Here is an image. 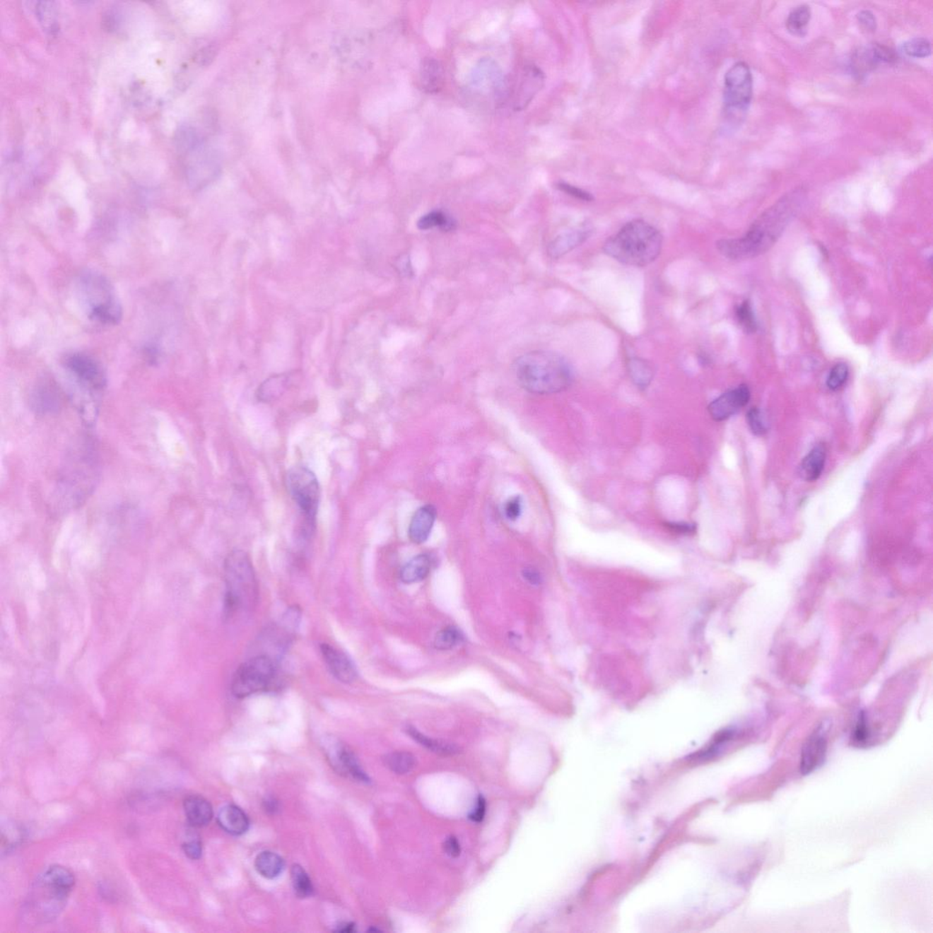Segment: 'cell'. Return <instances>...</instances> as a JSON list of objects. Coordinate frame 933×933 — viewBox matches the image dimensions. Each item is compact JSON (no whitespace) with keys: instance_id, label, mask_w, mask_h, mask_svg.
Listing matches in <instances>:
<instances>
[{"instance_id":"obj_1","label":"cell","mask_w":933,"mask_h":933,"mask_svg":"<svg viewBox=\"0 0 933 933\" xmlns=\"http://www.w3.org/2000/svg\"><path fill=\"white\" fill-rule=\"evenodd\" d=\"M803 197L802 190H794L785 195L765 211L742 237L718 241L717 250L732 260L749 259L765 253L782 235Z\"/></svg>"},{"instance_id":"obj_2","label":"cell","mask_w":933,"mask_h":933,"mask_svg":"<svg viewBox=\"0 0 933 933\" xmlns=\"http://www.w3.org/2000/svg\"><path fill=\"white\" fill-rule=\"evenodd\" d=\"M513 370L523 389L537 395L564 392L572 385V365L562 355L546 350L526 353L516 359Z\"/></svg>"},{"instance_id":"obj_3","label":"cell","mask_w":933,"mask_h":933,"mask_svg":"<svg viewBox=\"0 0 933 933\" xmlns=\"http://www.w3.org/2000/svg\"><path fill=\"white\" fill-rule=\"evenodd\" d=\"M663 247V235L651 223L636 219L628 222L604 242V253L626 266L645 267L657 260Z\"/></svg>"},{"instance_id":"obj_4","label":"cell","mask_w":933,"mask_h":933,"mask_svg":"<svg viewBox=\"0 0 933 933\" xmlns=\"http://www.w3.org/2000/svg\"><path fill=\"white\" fill-rule=\"evenodd\" d=\"M78 300L89 319L102 326H116L122 319V307L112 282L102 273L86 269L76 282Z\"/></svg>"},{"instance_id":"obj_5","label":"cell","mask_w":933,"mask_h":933,"mask_svg":"<svg viewBox=\"0 0 933 933\" xmlns=\"http://www.w3.org/2000/svg\"><path fill=\"white\" fill-rule=\"evenodd\" d=\"M225 595L223 614L233 619L254 609L258 597V585L250 557L235 550L225 562Z\"/></svg>"},{"instance_id":"obj_6","label":"cell","mask_w":933,"mask_h":933,"mask_svg":"<svg viewBox=\"0 0 933 933\" xmlns=\"http://www.w3.org/2000/svg\"><path fill=\"white\" fill-rule=\"evenodd\" d=\"M753 98V75L746 62L731 66L724 75L723 116L730 127L742 124Z\"/></svg>"},{"instance_id":"obj_7","label":"cell","mask_w":933,"mask_h":933,"mask_svg":"<svg viewBox=\"0 0 933 933\" xmlns=\"http://www.w3.org/2000/svg\"><path fill=\"white\" fill-rule=\"evenodd\" d=\"M286 487L307 523L308 535L316 526L321 491L317 476L304 466H295L286 474Z\"/></svg>"},{"instance_id":"obj_8","label":"cell","mask_w":933,"mask_h":933,"mask_svg":"<svg viewBox=\"0 0 933 933\" xmlns=\"http://www.w3.org/2000/svg\"><path fill=\"white\" fill-rule=\"evenodd\" d=\"M276 676L273 659L257 655L249 659L236 670L232 681V693L238 698H247L264 691L272 685Z\"/></svg>"},{"instance_id":"obj_9","label":"cell","mask_w":933,"mask_h":933,"mask_svg":"<svg viewBox=\"0 0 933 933\" xmlns=\"http://www.w3.org/2000/svg\"><path fill=\"white\" fill-rule=\"evenodd\" d=\"M62 363L78 387L93 400H96L97 396L105 389V371L93 356L84 352H72L65 356Z\"/></svg>"},{"instance_id":"obj_10","label":"cell","mask_w":933,"mask_h":933,"mask_svg":"<svg viewBox=\"0 0 933 933\" xmlns=\"http://www.w3.org/2000/svg\"><path fill=\"white\" fill-rule=\"evenodd\" d=\"M828 728L825 724L816 728L806 740L800 756V772L802 775L811 774L824 764L827 756Z\"/></svg>"},{"instance_id":"obj_11","label":"cell","mask_w":933,"mask_h":933,"mask_svg":"<svg viewBox=\"0 0 933 933\" xmlns=\"http://www.w3.org/2000/svg\"><path fill=\"white\" fill-rule=\"evenodd\" d=\"M750 392L746 385L729 390L715 399L708 406L709 414L715 421H724L748 405Z\"/></svg>"},{"instance_id":"obj_12","label":"cell","mask_w":933,"mask_h":933,"mask_svg":"<svg viewBox=\"0 0 933 933\" xmlns=\"http://www.w3.org/2000/svg\"><path fill=\"white\" fill-rule=\"evenodd\" d=\"M320 650L324 663L337 680L349 683L357 679V668L345 652L327 644L321 645Z\"/></svg>"},{"instance_id":"obj_13","label":"cell","mask_w":933,"mask_h":933,"mask_svg":"<svg viewBox=\"0 0 933 933\" xmlns=\"http://www.w3.org/2000/svg\"><path fill=\"white\" fill-rule=\"evenodd\" d=\"M592 226H576L557 235L548 245V254L553 259L563 257L582 245L592 235Z\"/></svg>"},{"instance_id":"obj_14","label":"cell","mask_w":933,"mask_h":933,"mask_svg":"<svg viewBox=\"0 0 933 933\" xmlns=\"http://www.w3.org/2000/svg\"><path fill=\"white\" fill-rule=\"evenodd\" d=\"M329 756L332 761L333 765L339 768L342 773L350 775L354 780L362 783H368L370 780L362 769L360 764L358 761L357 756L350 750L348 746L342 745L339 742L333 743L329 746Z\"/></svg>"},{"instance_id":"obj_15","label":"cell","mask_w":933,"mask_h":933,"mask_svg":"<svg viewBox=\"0 0 933 933\" xmlns=\"http://www.w3.org/2000/svg\"><path fill=\"white\" fill-rule=\"evenodd\" d=\"M30 402L34 411L39 414H52L61 408V393L54 383L44 380L35 387Z\"/></svg>"},{"instance_id":"obj_16","label":"cell","mask_w":933,"mask_h":933,"mask_svg":"<svg viewBox=\"0 0 933 933\" xmlns=\"http://www.w3.org/2000/svg\"><path fill=\"white\" fill-rule=\"evenodd\" d=\"M436 518L437 510L433 505L427 504L418 509L409 523V537L411 541L416 544H421L427 541Z\"/></svg>"},{"instance_id":"obj_17","label":"cell","mask_w":933,"mask_h":933,"mask_svg":"<svg viewBox=\"0 0 933 933\" xmlns=\"http://www.w3.org/2000/svg\"><path fill=\"white\" fill-rule=\"evenodd\" d=\"M184 808L189 823L192 827H204L210 823L213 818V808L204 797L192 795L186 797Z\"/></svg>"},{"instance_id":"obj_18","label":"cell","mask_w":933,"mask_h":933,"mask_svg":"<svg viewBox=\"0 0 933 933\" xmlns=\"http://www.w3.org/2000/svg\"><path fill=\"white\" fill-rule=\"evenodd\" d=\"M217 821L223 831L233 836L245 834L249 828L248 816L235 805L223 806L220 810Z\"/></svg>"},{"instance_id":"obj_19","label":"cell","mask_w":933,"mask_h":933,"mask_svg":"<svg viewBox=\"0 0 933 933\" xmlns=\"http://www.w3.org/2000/svg\"><path fill=\"white\" fill-rule=\"evenodd\" d=\"M827 450L823 444L816 445L802 459L799 466L800 477L806 481H815L821 477L823 471Z\"/></svg>"},{"instance_id":"obj_20","label":"cell","mask_w":933,"mask_h":933,"mask_svg":"<svg viewBox=\"0 0 933 933\" xmlns=\"http://www.w3.org/2000/svg\"><path fill=\"white\" fill-rule=\"evenodd\" d=\"M294 375L283 373L274 375L264 380L258 387L257 398L263 402H271L279 399L292 386Z\"/></svg>"},{"instance_id":"obj_21","label":"cell","mask_w":933,"mask_h":933,"mask_svg":"<svg viewBox=\"0 0 933 933\" xmlns=\"http://www.w3.org/2000/svg\"><path fill=\"white\" fill-rule=\"evenodd\" d=\"M873 46L864 47L854 52L850 59L851 72L856 78H862L871 74L879 64Z\"/></svg>"},{"instance_id":"obj_22","label":"cell","mask_w":933,"mask_h":933,"mask_svg":"<svg viewBox=\"0 0 933 933\" xmlns=\"http://www.w3.org/2000/svg\"><path fill=\"white\" fill-rule=\"evenodd\" d=\"M431 563L430 557L428 554H419L403 567L400 578L405 583L421 582L430 575Z\"/></svg>"},{"instance_id":"obj_23","label":"cell","mask_w":933,"mask_h":933,"mask_svg":"<svg viewBox=\"0 0 933 933\" xmlns=\"http://www.w3.org/2000/svg\"><path fill=\"white\" fill-rule=\"evenodd\" d=\"M285 868L283 859L272 851H264L255 859V869L259 874L266 879L278 877Z\"/></svg>"},{"instance_id":"obj_24","label":"cell","mask_w":933,"mask_h":933,"mask_svg":"<svg viewBox=\"0 0 933 933\" xmlns=\"http://www.w3.org/2000/svg\"><path fill=\"white\" fill-rule=\"evenodd\" d=\"M35 14L42 25L43 30L50 36H55L59 33V13L55 3L53 2H37L35 4Z\"/></svg>"},{"instance_id":"obj_25","label":"cell","mask_w":933,"mask_h":933,"mask_svg":"<svg viewBox=\"0 0 933 933\" xmlns=\"http://www.w3.org/2000/svg\"><path fill=\"white\" fill-rule=\"evenodd\" d=\"M417 226L421 231L440 229L441 231L450 232L456 228V222L443 211L435 210L422 216L418 221Z\"/></svg>"},{"instance_id":"obj_26","label":"cell","mask_w":933,"mask_h":933,"mask_svg":"<svg viewBox=\"0 0 933 933\" xmlns=\"http://www.w3.org/2000/svg\"><path fill=\"white\" fill-rule=\"evenodd\" d=\"M811 18V9L809 5L797 6L787 16L786 28L793 36L804 37L808 33V26Z\"/></svg>"},{"instance_id":"obj_27","label":"cell","mask_w":933,"mask_h":933,"mask_svg":"<svg viewBox=\"0 0 933 933\" xmlns=\"http://www.w3.org/2000/svg\"><path fill=\"white\" fill-rule=\"evenodd\" d=\"M628 370L633 382L639 389H646L654 378V368L644 358H633L628 362Z\"/></svg>"},{"instance_id":"obj_28","label":"cell","mask_w":933,"mask_h":933,"mask_svg":"<svg viewBox=\"0 0 933 933\" xmlns=\"http://www.w3.org/2000/svg\"><path fill=\"white\" fill-rule=\"evenodd\" d=\"M408 734L415 740V741L421 744V745L425 746L426 749H430L433 752L438 753V754L454 755L459 752V749L457 748L455 745L430 739V737H426L425 734L418 732V731L414 727H409Z\"/></svg>"},{"instance_id":"obj_29","label":"cell","mask_w":933,"mask_h":933,"mask_svg":"<svg viewBox=\"0 0 933 933\" xmlns=\"http://www.w3.org/2000/svg\"><path fill=\"white\" fill-rule=\"evenodd\" d=\"M442 69L435 59H428L422 66V83L430 93H437L442 83Z\"/></svg>"},{"instance_id":"obj_30","label":"cell","mask_w":933,"mask_h":933,"mask_svg":"<svg viewBox=\"0 0 933 933\" xmlns=\"http://www.w3.org/2000/svg\"><path fill=\"white\" fill-rule=\"evenodd\" d=\"M385 764L397 774L411 772L416 765L415 756L408 752H395L384 758Z\"/></svg>"},{"instance_id":"obj_31","label":"cell","mask_w":933,"mask_h":933,"mask_svg":"<svg viewBox=\"0 0 933 933\" xmlns=\"http://www.w3.org/2000/svg\"><path fill=\"white\" fill-rule=\"evenodd\" d=\"M293 888L299 898L305 899L312 896L314 888L310 878L301 866L294 865L291 869Z\"/></svg>"},{"instance_id":"obj_32","label":"cell","mask_w":933,"mask_h":933,"mask_svg":"<svg viewBox=\"0 0 933 933\" xmlns=\"http://www.w3.org/2000/svg\"><path fill=\"white\" fill-rule=\"evenodd\" d=\"M462 640V633L453 626H447L437 633L434 640L435 647L441 651L450 650Z\"/></svg>"},{"instance_id":"obj_33","label":"cell","mask_w":933,"mask_h":933,"mask_svg":"<svg viewBox=\"0 0 933 933\" xmlns=\"http://www.w3.org/2000/svg\"><path fill=\"white\" fill-rule=\"evenodd\" d=\"M904 53L912 58H926L932 53V44L926 37H913L903 43Z\"/></svg>"},{"instance_id":"obj_34","label":"cell","mask_w":933,"mask_h":933,"mask_svg":"<svg viewBox=\"0 0 933 933\" xmlns=\"http://www.w3.org/2000/svg\"><path fill=\"white\" fill-rule=\"evenodd\" d=\"M736 314L737 320H739V323L744 330L749 333L756 331L755 315L749 301H744L741 305H739L737 308Z\"/></svg>"},{"instance_id":"obj_35","label":"cell","mask_w":933,"mask_h":933,"mask_svg":"<svg viewBox=\"0 0 933 933\" xmlns=\"http://www.w3.org/2000/svg\"><path fill=\"white\" fill-rule=\"evenodd\" d=\"M849 377V368L844 363H840L832 368L827 380V386L831 390L841 389Z\"/></svg>"},{"instance_id":"obj_36","label":"cell","mask_w":933,"mask_h":933,"mask_svg":"<svg viewBox=\"0 0 933 933\" xmlns=\"http://www.w3.org/2000/svg\"><path fill=\"white\" fill-rule=\"evenodd\" d=\"M871 737V729H869L868 720H867L864 712L859 714L858 720H857L855 728H854L852 739L854 743L857 745H865L869 741Z\"/></svg>"},{"instance_id":"obj_37","label":"cell","mask_w":933,"mask_h":933,"mask_svg":"<svg viewBox=\"0 0 933 933\" xmlns=\"http://www.w3.org/2000/svg\"><path fill=\"white\" fill-rule=\"evenodd\" d=\"M746 419H748L750 430H751L752 433L756 435V436H761V435L767 433V424H765L764 418L762 417L761 412L758 409L752 408L750 409L748 412V415H746Z\"/></svg>"},{"instance_id":"obj_38","label":"cell","mask_w":933,"mask_h":933,"mask_svg":"<svg viewBox=\"0 0 933 933\" xmlns=\"http://www.w3.org/2000/svg\"><path fill=\"white\" fill-rule=\"evenodd\" d=\"M504 515L509 521L515 522L520 518L522 512V497L515 496L510 498L504 505Z\"/></svg>"},{"instance_id":"obj_39","label":"cell","mask_w":933,"mask_h":933,"mask_svg":"<svg viewBox=\"0 0 933 933\" xmlns=\"http://www.w3.org/2000/svg\"><path fill=\"white\" fill-rule=\"evenodd\" d=\"M557 187L559 188V190L565 192V194H569L570 196L575 197L578 200L592 201L594 199L590 192L583 190V189L576 187L575 185L567 184V182H559Z\"/></svg>"},{"instance_id":"obj_40","label":"cell","mask_w":933,"mask_h":933,"mask_svg":"<svg viewBox=\"0 0 933 933\" xmlns=\"http://www.w3.org/2000/svg\"><path fill=\"white\" fill-rule=\"evenodd\" d=\"M857 20H858L863 30L868 31V33H874L876 28H877V20H876L875 15L868 9L860 11L857 14Z\"/></svg>"},{"instance_id":"obj_41","label":"cell","mask_w":933,"mask_h":933,"mask_svg":"<svg viewBox=\"0 0 933 933\" xmlns=\"http://www.w3.org/2000/svg\"><path fill=\"white\" fill-rule=\"evenodd\" d=\"M873 49L876 55H877L879 62L893 63L897 61L898 55L896 52L891 47L884 45V44H873Z\"/></svg>"},{"instance_id":"obj_42","label":"cell","mask_w":933,"mask_h":933,"mask_svg":"<svg viewBox=\"0 0 933 933\" xmlns=\"http://www.w3.org/2000/svg\"><path fill=\"white\" fill-rule=\"evenodd\" d=\"M182 850H184L185 855L192 859H199L201 853H203V846H201V841L197 838L186 841L182 844Z\"/></svg>"},{"instance_id":"obj_43","label":"cell","mask_w":933,"mask_h":933,"mask_svg":"<svg viewBox=\"0 0 933 933\" xmlns=\"http://www.w3.org/2000/svg\"><path fill=\"white\" fill-rule=\"evenodd\" d=\"M666 526L671 532L681 535H691L695 534L696 531V525L690 524V523H667Z\"/></svg>"},{"instance_id":"obj_44","label":"cell","mask_w":933,"mask_h":933,"mask_svg":"<svg viewBox=\"0 0 933 933\" xmlns=\"http://www.w3.org/2000/svg\"><path fill=\"white\" fill-rule=\"evenodd\" d=\"M444 850H445L447 855L452 857V858H457V857H459L460 854V845L458 840L453 836L447 838L445 840V843H444Z\"/></svg>"},{"instance_id":"obj_45","label":"cell","mask_w":933,"mask_h":933,"mask_svg":"<svg viewBox=\"0 0 933 933\" xmlns=\"http://www.w3.org/2000/svg\"><path fill=\"white\" fill-rule=\"evenodd\" d=\"M485 811H486V802H485L483 797H480L478 799L477 806H476L474 811L469 815V818L472 821L481 822L483 821Z\"/></svg>"},{"instance_id":"obj_46","label":"cell","mask_w":933,"mask_h":933,"mask_svg":"<svg viewBox=\"0 0 933 933\" xmlns=\"http://www.w3.org/2000/svg\"><path fill=\"white\" fill-rule=\"evenodd\" d=\"M143 355L145 358H146V360L151 365L156 364L157 362L159 361L160 351L156 346L151 345L145 346Z\"/></svg>"},{"instance_id":"obj_47","label":"cell","mask_w":933,"mask_h":933,"mask_svg":"<svg viewBox=\"0 0 933 933\" xmlns=\"http://www.w3.org/2000/svg\"><path fill=\"white\" fill-rule=\"evenodd\" d=\"M522 575L526 581L532 583V585H537L539 583H541V575L539 573L538 570H536L534 568H526L523 570Z\"/></svg>"},{"instance_id":"obj_48","label":"cell","mask_w":933,"mask_h":933,"mask_svg":"<svg viewBox=\"0 0 933 933\" xmlns=\"http://www.w3.org/2000/svg\"><path fill=\"white\" fill-rule=\"evenodd\" d=\"M264 808L266 809V812L269 813V814H276L279 810L278 802H277L276 799H274V797H268V799L264 802Z\"/></svg>"},{"instance_id":"obj_49","label":"cell","mask_w":933,"mask_h":933,"mask_svg":"<svg viewBox=\"0 0 933 933\" xmlns=\"http://www.w3.org/2000/svg\"><path fill=\"white\" fill-rule=\"evenodd\" d=\"M213 52L214 50L211 48L204 49L203 52H201L199 54H198L196 61H198L201 65L208 64V63H209L208 61H211V59H213Z\"/></svg>"},{"instance_id":"obj_50","label":"cell","mask_w":933,"mask_h":933,"mask_svg":"<svg viewBox=\"0 0 933 933\" xmlns=\"http://www.w3.org/2000/svg\"><path fill=\"white\" fill-rule=\"evenodd\" d=\"M355 928L356 926L355 925H353V923H344V925L339 927V929H337L336 931L340 932H353L356 931Z\"/></svg>"}]
</instances>
